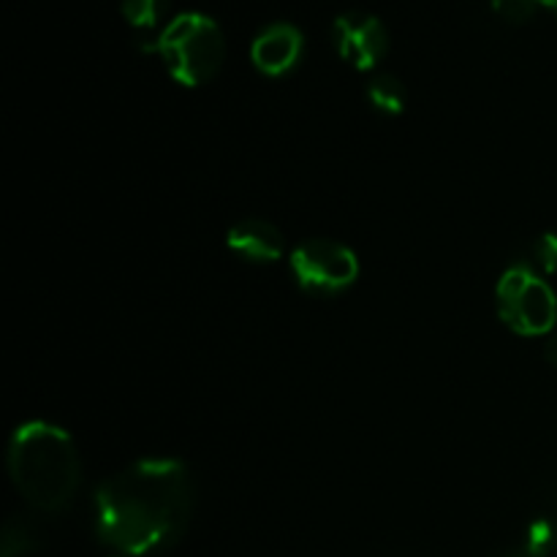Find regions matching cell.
<instances>
[{
  "label": "cell",
  "mask_w": 557,
  "mask_h": 557,
  "mask_svg": "<svg viewBox=\"0 0 557 557\" xmlns=\"http://www.w3.org/2000/svg\"><path fill=\"white\" fill-rule=\"evenodd\" d=\"M522 544H525L533 555L549 557V553H553L555 544H557L555 522L547 520V517H539L536 522H531V525H528Z\"/></svg>",
  "instance_id": "12"
},
{
  "label": "cell",
  "mask_w": 557,
  "mask_h": 557,
  "mask_svg": "<svg viewBox=\"0 0 557 557\" xmlns=\"http://www.w3.org/2000/svg\"><path fill=\"white\" fill-rule=\"evenodd\" d=\"M498 315L511 332L522 337H542L557 324V297L549 283L533 267L515 264L500 275Z\"/></svg>",
  "instance_id": "4"
},
{
  "label": "cell",
  "mask_w": 557,
  "mask_h": 557,
  "mask_svg": "<svg viewBox=\"0 0 557 557\" xmlns=\"http://www.w3.org/2000/svg\"><path fill=\"white\" fill-rule=\"evenodd\" d=\"M120 9H123L125 22L134 27V33L152 36L158 30V25H161L163 14H166L169 0H123Z\"/></svg>",
  "instance_id": "11"
},
{
  "label": "cell",
  "mask_w": 557,
  "mask_h": 557,
  "mask_svg": "<svg viewBox=\"0 0 557 557\" xmlns=\"http://www.w3.org/2000/svg\"><path fill=\"white\" fill-rule=\"evenodd\" d=\"M38 533L25 517H11L0 536V557H33L38 553Z\"/></svg>",
  "instance_id": "10"
},
{
  "label": "cell",
  "mask_w": 557,
  "mask_h": 557,
  "mask_svg": "<svg viewBox=\"0 0 557 557\" xmlns=\"http://www.w3.org/2000/svg\"><path fill=\"white\" fill-rule=\"evenodd\" d=\"M544 359H547L549 364H555V368H557V337H553V341L544 346Z\"/></svg>",
  "instance_id": "16"
},
{
  "label": "cell",
  "mask_w": 557,
  "mask_h": 557,
  "mask_svg": "<svg viewBox=\"0 0 557 557\" xmlns=\"http://www.w3.org/2000/svg\"><path fill=\"white\" fill-rule=\"evenodd\" d=\"M117 557H128V555H117Z\"/></svg>",
  "instance_id": "18"
},
{
  "label": "cell",
  "mask_w": 557,
  "mask_h": 557,
  "mask_svg": "<svg viewBox=\"0 0 557 557\" xmlns=\"http://www.w3.org/2000/svg\"><path fill=\"white\" fill-rule=\"evenodd\" d=\"M194 500V479L183 462L139 460L98 487L96 533L120 555H158L188 531Z\"/></svg>",
  "instance_id": "1"
},
{
  "label": "cell",
  "mask_w": 557,
  "mask_h": 557,
  "mask_svg": "<svg viewBox=\"0 0 557 557\" xmlns=\"http://www.w3.org/2000/svg\"><path fill=\"white\" fill-rule=\"evenodd\" d=\"M533 259L547 275H557V232H547L533 245Z\"/></svg>",
  "instance_id": "14"
},
{
  "label": "cell",
  "mask_w": 557,
  "mask_h": 557,
  "mask_svg": "<svg viewBox=\"0 0 557 557\" xmlns=\"http://www.w3.org/2000/svg\"><path fill=\"white\" fill-rule=\"evenodd\" d=\"M500 557H539V555H533L531 549L525 547V544H517V547H511V549H506L504 555Z\"/></svg>",
  "instance_id": "15"
},
{
  "label": "cell",
  "mask_w": 557,
  "mask_h": 557,
  "mask_svg": "<svg viewBox=\"0 0 557 557\" xmlns=\"http://www.w3.org/2000/svg\"><path fill=\"white\" fill-rule=\"evenodd\" d=\"M332 47L354 69L373 71L389 52V33L379 16L346 11L332 22Z\"/></svg>",
  "instance_id": "6"
},
{
  "label": "cell",
  "mask_w": 557,
  "mask_h": 557,
  "mask_svg": "<svg viewBox=\"0 0 557 557\" xmlns=\"http://www.w3.org/2000/svg\"><path fill=\"white\" fill-rule=\"evenodd\" d=\"M305 38L299 27L288 25V22H277L270 25L264 33H259L250 47V60L256 69L267 76H286L294 71L302 60Z\"/></svg>",
  "instance_id": "7"
},
{
  "label": "cell",
  "mask_w": 557,
  "mask_h": 557,
  "mask_svg": "<svg viewBox=\"0 0 557 557\" xmlns=\"http://www.w3.org/2000/svg\"><path fill=\"white\" fill-rule=\"evenodd\" d=\"M9 476L16 493L38 515H60L74 504L82 484V460L63 428L33 419L16 428L9 444Z\"/></svg>",
  "instance_id": "2"
},
{
  "label": "cell",
  "mask_w": 557,
  "mask_h": 557,
  "mask_svg": "<svg viewBox=\"0 0 557 557\" xmlns=\"http://www.w3.org/2000/svg\"><path fill=\"white\" fill-rule=\"evenodd\" d=\"M292 275L302 292L313 297H335L354 286L359 277V259L348 245L330 237H313L292 250Z\"/></svg>",
  "instance_id": "5"
},
{
  "label": "cell",
  "mask_w": 557,
  "mask_h": 557,
  "mask_svg": "<svg viewBox=\"0 0 557 557\" xmlns=\"http://www.w3.org/2000/svg\"><path fill=\"white\" fill-rule=\"evenodd\" d=\"M544 9H549L553 14H557V0H544Z\"/></svg>",
  "instance_id": "17"
},
{
  "label": "cell",
  "mask_w": 557,
  "mask_h": 557,
  "mask_svg": "<svg viewBox=\"0 0 557 557\" xmlns=\"http://www.w3.org/2000/svg\"><path fill=\"white\" fill-rule=\"evenodd\" d=\"M555 506H557V498H555Z\"/></svg>",
  "instance_id": "19"
},
{
  "label": "cell",
  "mask_w": 557,
  "mask_h": 557,
  "mask_svg": "<svg viewBox=\"0 0 557 557\" xmlns=\"http://www.w3.org/2000/svg\"><path fill=\"white\" fill-rule=\"evenodd\" d=\"M226 245L234 256L250 264H275L286 250V239L275 223L264 218H245L226 234Z\"/></svg>",
  "instance_id": "8"
},
{
  "label": "cell",
  "mask_w": 557,
  "mask_h": 557,
  "mask_svg": "<svg viewBox=\"0 0 557 557\" xmlns=\"http://www.w3.org/2000/svg\"><path fill=\"white\" fill-rule=\"evenodd\" d=\"M368 101L375 112L397 117L406 109V85L395 74H375L368 82Z\"/></svg>",
  "instance_id": "9"
},
{
  "label": "cell",
  "mask_w": 557,
  "mask_h": 557,
  "mask_svg": "<svg viewBox=\"0 0 557 557\" xmlns=\"http://www.w3.org/2000/svg\"><path fill=\"white\" fill-rule=\"evenodd\" d=\"M156 52L169 76L185 87H201L221 71L226 60V38L207 14H177L158 33Z\"/></svg>",
  "instance_id": "3"
},
{
  "label": "cell",
  "mask_w": 557,
  "mask_h": 557,
  "mask_svg": "<svg viewBox=\"0 0 557 557\" xmlns=\"http://www.w3.org/2000/svg\"><path fill=\"white\" fill-rule=\"evenodd\" d=\"M493 9L506 22L522 25V22L533 20L544 9V0H493Z\"/></svg>",
  "instance_id": "13"
}]
</instances>
